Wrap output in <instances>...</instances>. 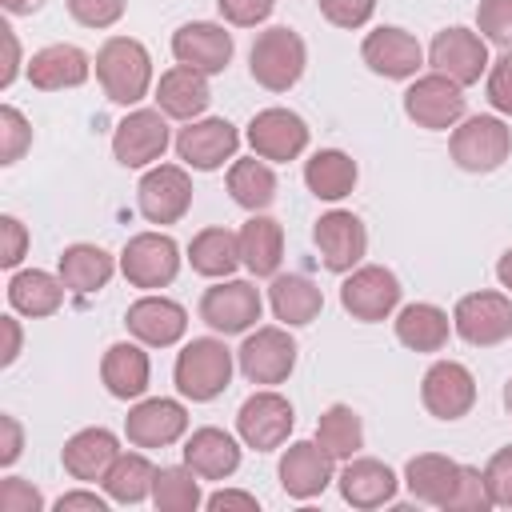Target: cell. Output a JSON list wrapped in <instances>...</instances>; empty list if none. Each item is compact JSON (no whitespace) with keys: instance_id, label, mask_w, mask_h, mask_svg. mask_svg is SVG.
Masks as SVG:
<instances>
[{"instance_id":"cell-1","label":"cell","mask_w":512,"mask_h":512,"mask_svg":"<svg viewBox=\"0 0 512 512\" xmlns=\"http://www.w3.org/2000/svg\"><path fill=\"white\" fill-rule=\"evenodd\" d=\"M96 80L112 104H136L152 84V56L132 36H108L96 52Z\"/></svg>"},{"instance_id":"cell-2","label":"cell","mask_w":512,"mask_h":512,"mask_svg":"<svg viewBox=\"0 0 512 512\" xmlns=\"http://www.w3.org/2000/svg\"><path fill=\"white\" fill-rule=\"evenodd\" d=\"M172 376H176L180 396H188V400H196V404L216 400V396L228 388V380H232V352H228L224 340H216V336L188 340V344L180 348V356H176Z\"/></svg>"},{"instance_id":"cell-3","label":"cell","mask_w":512,"mask_h":512,"mask_svg":"<svg viewBox=\"0 0 512 512\" xmlns=\"http://www.w3.org/2000/svg\"><path fill=\"white\" fill-rule=\"evenodd\" d=\"M304 64H308V48L292 28H268L252 40L248 72L268 92H288L304 76Z\"/></svg>"},{"instance_id":"cell-4","label":"cell","mask_w":512,"mask_h":512,"mask_svg":"<svg viewBox=\"0 0 512 512\" xmlns=\"http://www.w3.org/2000/svg\"><path fill=\"white\" fill-rule=\"evenodd\" d=\"M448 148H452L456 168L476 172V176L480 172H496L512 152V128L500 116H468L452 132Z\"/></svg>"},{"instance_id":"cell-5","label":"cell","mask_w":512,"mask_h":512,"mask_svg":"<svg viewBox=\"0 0 512 512\" xmlns=\"http://www.w3.org/2000/svg\"><path fill=\"white\" fill-rule=\"evenodd\" d=\"M452 328L472 348H492L512 336V300L504 292H468L452 308Z\"/></svg>"},{"instance_id":"cell-6","label":"cell","mask_w":512,"mask_h":512,"mask_svg":"<svg viewBox=\"0 0 512 512\" xmlns=\"http://www.w3.org/2000/svg\"><path fill=\"white\" fill-rule=\"evenodd\" d=\"M120 272L132 288H164L180 272V248L164 232H140L120 252Z\"/></svg>"},{"instance_id":"cell-7","label":"cell","mask_w":512,"mask_h":512,"mask_svg":"<svg viewBox=\"0 0 512 512\" xmlns=\"http://www.w3.org/2000/svg\"><path fill=\"white\" fill-rule=\"evenodd\" d=\"M136 204L148 224H176L192 208V180L180 164H156L136 184Z\"/></svg>"},{"instance_id":"cell-8","label":"cell","mask_w":512,"mask_h":512,"mask_svg":"<svg viewBox=\"0 0 512 512\" xmlns=\"http://www.w3.org/2000/svg\"><path fill=\"white\" fill-rule=\"evenodd\" d=\"M340 304L352 320L376 324V320L392 316V308L400 304V280H396V272H388L380 264H364L340 284Z\"/></svg>"},{"instance_id":"cell-9","label":"cell","mask_w":512,"mask_h":512,"mask_svg":"<svg viewBox=\"0 0 512 512\" xmlns=\"http://www.w3.org/2000/svg\"><path fill=\"white\" fill-rule=\"evenodd\" d=\"M292 424H296V412H292V404H288L280 392H252V396L240 404V412H236L240 440H244L248 448H256V452L280 448V444L288 440Z\"/></svg>"},{"instance_id":"cell-10","label":"cell","mask_w":512,"mask_h":512,"mask_svg":"<svg viewBox=\"0 0 512 512\" xmlns=\"http://www.w3.org/2000/svg\"><path fill=\"white\" fill-rule=\"evenodd\" d=\"M404 112H408L412 124L432 128V132H444V128H452L464 116V88L456 80L440 76V72L420 76L404 92Z\"/></svg>"},{"instance_id":"cell-11","label":"cell","mask_w":512,"mask_h":512,"mask_svg":"<svg viewBox=\"0 0 512 512\" xmlns=\"http://www.w3.org/2000/svg\"><path fill=\"white\" fill-rule=\"evenodd\" d=\"M164 148H168V120L160 108H136L112 132V156L124 168H144L160 160Z\"/></svg>"},{"instance_id":"cell-12","label":"cell","mask_w":512,"mask_h":512,"mask_svg":"<svg viewBox=\"0 0 512 512\" xmlns=\"http://www.w3.org/2000/svg\"><path fill=\"white\" fill-rule=\"evenodd\" d=\"M200 320L224 336L248 332L260 320V292L248 280H220L200 296Z\"/></svg>"},{"instance_id":"cell-13","label":"cell","mask_w":512,"mask_h":512,"mask_svg":"<svg viewBox=\"0 0 512 512\" xmlns=\"http://www.w3.org/2000/svg\"><path fill=\"white\" fill-rule=\"evenodd\" d=\"M236 360L252 384H284L296 368V340L284 328H256L240 344Z\"/></svg>"},{"instance_id":"cell-14","label":"cell","mask_w":512,"mask_h":512,"mask_svg":"<svg viewBox=\"0 0 512 512\" xmlns=\"http://www.w3.org/2000/svg\"><path fill=\"white\" fill-rule=\"evenodd\" d=\"M420 400L436 420H460L476 404V380L460 360H436L420 380Z\"/></svg>"},{"instance_id":"cell-15","label":"cell","mask_w":512,"mask_h":512,"mask_svg":"<svg viewBox=\"0 0 512 512\" xmlns=\"http://www.w3.org/2000/svg\"><path fill=\"white\" fill-rule=\"evenodd\" d=\"M428 64L456 80L460 88L464 84H476L484 72H488V48H484V36L468 32V28H444L432 36L428 44Z\"/></svg>"},{"instance_id":"cell-16","label":"cell","mask_w":512,"mask_h":512,"mask_svg":"<svg viewBox=\"0 0 512 512\" xmlns=\"http://www.w3.org/2000/svg\"><path fill=\"white\" fill-rule=\"evenodd\" d=\"M316 248H320V260L328 272H352L364 252H368V232H364V220L336 208V212H324L316 220V232H312Z\"/></svg>"},{"instance_id":"cell-17","label":"cell","mask_w":512,"mask_h":512,"mask_svg":"<svg viewBox=\"0 0 512 512\" xmlns=\"http://www.w3.org/2000/svg\"><path fill=\"white\" fill-rule=\"evenodd\" d=\"M184 428H188V412L180 400H168V396L140 400L124 416V436L136 448H168L184 436Z\"/></svg>"},{"instance_id":"cell-18","label":"cell","mask_w":512,"mask_h":512,"mask_svg":"<svg viewBox=\"0 0 512 512\" xmlns=\"http://www.w3.org/2000/svg\"><path fill=\"white\" fill-rule=\"evenodd\" d=\"M360 56H364V64L376 76H384V80H408V76H416L420 60H424V48L416 44L412 32H404L396 24H384V28H376V32L364 36Z\"/></svg>"},{"instance_id":"cell-19","label":"cell","mask_w":512,"mask_h":512,"mask_svg":"<svg viewBox=\"0 0 512 512\" xmlns=\"http://www.w3.org/2000/svg\"><path fill=\"white\" fill-rule=\"evenodd\" d=\"M248 144L264 160H296L308 148V124L288 108H264L248 124Z\"/></svg>"},{"instance_id":"cell-20","label":"cell","mask_w":512,"mask_h":512,"mask_svg":"<svg viewBox=\"0 0 512 512\" xmlns=\"http://www.w3.org/2000/svg\"><path fill=\"white\" fill-rule=\"evenodd\" d=\"M236 144H240V132H236L228 120L208 116V120H192L188 128H180V136H176V156H180L188 168L212 172V168H220L224 160L236 156Z\"/></svg>"},{"instance_id":"cell-21","label":"cell","mask_w":512,"mask_h":512,"mask_svg":"<svg viewBox=\"0 0 512 512\" xmlns=\"http://www.w3.org/2000/svg\"><path fill=\"white\" fill-rule=\"evenodd\" d=\"M172 56L204 76H216L232 60V32H224L212 20H192L172 32Z\"/></svg>"},{"instance_id":"cell-22","label":"cell","mask_w":512,"mask_h":512,"mask_svg":"<svg viewBox=\"0 0 512 512\" xmlns=\"http://www.w3.org/2000/svg\"><path fill=\"white\" fill-rule=\"evenodd\" d=\"M124 324H128V332H132L140 344H148V348H168V344H176V340L184 336L188 312H184L176 300H168V296H140V300L124 312Z\"/></svg>"},{"instance_id":"cell-23","label":"cell","mask_w":512,"mask_h":512,"mask_svg":"<svg viewBox=\"0 0 512 512\" xmlns=\"http://www.w3.org/2000/svg\"><path fill=\"white\" fill-rule=\"evenodd\" d=\"M332 484V456L316 440H296L280 456V488L296 500H312Z\"/></svg>"},{"instance_id":"cell-24","label":"cell","mask_w":512,"mask_h":512,"mask_svg":"<svg viewBox=\"0 0 512 512\" xmlns=\"http://www.w3.org/2000/svg\"><path fill=\"white\" fill-rule=\"evenodd\" d=\"M88 72H92V60L76 44H48V48L32 52V60H28V80L40 92L80 88L88 80Z\"/></svg>"},{"instance_id":"cell-25","label":"cell","mask_w":512,"mask_h":512,"mask_svg":"<svg viewBox=\"0 0 512 512\" xmlns=\"http://www.w3.org/2000/svg\"><path fill=\"white\" fill-rule=\"evenodd\" d=\"M116 456H120V440L108 428H80L60 448L64 472L72 480H104V472L112 468Z\"/></svg>"},{"instance_id":"cell-26","label":"cell","mask_w":512,"mask_h":512,"mask_svg":"<svg viewBox=\"0 0 512 512\" xmlns=\"http://www.w3.org/2000/svg\"><path fill=\"white\" fill-rule=\"evenodd\" d=\"M212 92H208V76L188 68V64H176L160 76L156 84V108L172 120H196L204 108H208Z\"/></svg>"},{"instance_id":"cell-27","label":"cell","mask_w":512,"mask_h":512,"mask_svg":"<svg viewBox=\"0 0 512 512\" xmlns=\"http://www.w3.org/2000/svg\"><path fill=\"white\" fill-rule=\"evenodd\" d=\"M340 496L352 508H380L396 496V476L388 464L372 456H352L344 460V472H340Z\"/></svg>"},{"instance_id":"cell-28","label":"cell","mask_w":512,"mask_h":512,"mask_svg":"<svg viewBox=\"0 0 512 512\" xmlns=\"http://www.w3.org/2000/svg\"><path fill=\"white\" fill-rule=\"evenodd\" d=\"M184 464L200 480H224L240 468V444L224 428H196L184 444Z\"/></svg>"},{"instance_id":"cell-29","label":"cell","mask_w":512,"mask_h":512,"mask_svg":"<svg viewBox=\"0 0 512 512\" xmlns=\"http://www.w3.org/2000/svg\"><path fill=\"white\" fill-rule=\"evenodd\" d=\"M240 236V264L252 276H276L280 260H284V228L272 216L252 212V220H244Z\"/></svg>"},{"instance_id":"cell-30","label":"cell","mask_w":512,"mask_h":512,"mask_svg":"<svg viewBox=\"0 0 512 512\" xmlns=\"http://www.w3.org/2000/svg\"><path fill=\"white\" fill-rule=\"evenodd\" d=\"M148 352L140 344H112L100 360V380L116 400H136L148 388Z\"/></svg>"},{"instance_id":"cell-31","label":"cell","mask_w":512,"mask_h":512,"mask_svg":"<svg viewBox=\"0 0 512 512\" xmlns=\"http://www.w3.org/2000/svg\"><path fill=\"white\" fill-rule=\"evenodd\" d=\"M268 304L276 312V320H284L288 328H300V324H312L324 308V296L320 288L300 276V272H288V276H272V288H268Z\"/></svg>"},{"instance_id":"cell-32","label":"cell","mask_w":512,"mask_h":512,"mask_svg":"<svg viewBox=\"0 0 512 512\" xmlns=\"http://www.w3.org/2000/svg\"><path fill=\"white\" fill-rule=\"evenodd\" d=\"M456 476H460V464L448 460V456H440V452H420V456H412V460L404 464V484H408V492H412L420 504H436V508H444V500H448Z\"/></svg>"},{"instance_id":"cell-33","label":"cell","mask_w":512,"mask_h":512,"mask_svg":"<svg viewBox=\"0 0 512 512\" xmlns=\"http://www.w3.org/2000/svg\"><path fill=\"white\" fill-rule=\"evenodd\" d=\"M356 160L340 148H320L308 164H304V184L312 196L320 200H344L356 188Z\"/></svg>"},{"instance_id":"cell-34","label":"cell","mask_w":512,"mask_h":512,"mask_svg":"<svg viewBox=\"0 0 512 512\" xmlns=\"http://www.w3.org/2000/svg\"><path fill=\"white\" fill-rule=\"evenodd\" d=\"M64 300V280L52 276V272H40V268H28V272H16L8 280V304L20 312V316H52Z\"/></svg>"},{"instance_id":"cell-35","label":"cell","mask_w":512,"mask_h":512,"mask_svg":"<svg viewBox=\"0 0 512 512\" xmlns=\"http://www.w3.org/2000/svg\"><path fill=\"white\" fill-rule=\"evenodd\" d=\"M112 272H116V264L100 244H72L60 256V280H64V288H72L80 296L100 292L112 280Z\"/></svg>"},{"instance_id":"cell-36","label":"cell","mask_w":512,"mask_h":512,"mask_svg":"<svg viewBox=\"0 0 512 512\" xmlns=\"http://www.w3.org/2000/svg\"><path fill=\"white\" fill-rule=\"evenodd\" d=\"M188 260H192V272L212 276V280H224L240 264V236L228 232V228H204V232L192 236Z\"/></svg>"},{"instance_id":"cell-37","label":"cell","mask_w":512,"mask_h":512,"mask_svg":"<svg viewBox=\"0 0 512 512\" xmlns=\"http://www.w3.org/2000/svg\"><path fill=\"white\" fill-rule=\"evenodd\" d=\"M396 340L412 352H440L448 344V312L436 304H408L396 316Z\"/></svg>"},{"instance_id":"cell-38","label":"cell","mask_w":512,"mask_h":512,"mask_svg":"<svg viewBox=\"0 0 512 512\" xmlns=\"http://www.w3.org/2000/svg\"><path fill=\"white\" fill-rule=\"evenodd\" d=\"M152 480H156V468L148 464V456H140V452H120L116 460H112V468L104 472V492H108V500H116V504H140V500H148L152 496Z\"/></svg>"},{"instance_id":"cell-39","label":"cell","mask_w":512,"mask_h":512,"mask_svg":"<svg viewBox=\"0 0 512 512\" xmlns=\"http://www.w3.org/2000/svg\"><path fill=\"white\" fill-rule=\"evenodd\" d=\"M228 192L240 208L248 212H264L272 200H276V172L264 164V156H248V160H236L228 168Z\"/></svg>"},{"instance_id":"cell-40","label":"cell","mask_w":512,"mask_h":512,"mask_svg":"<svg viewBox=\"0 0 512 512\" xmlns=\"http://www.w3.org/2000/svg\"><path fill=\"white\" fill-rule=\"evenodd\" d=\"M316 444L332 456V460H352L364 448V424L348 404H332L324 408V416L316 420Z\"/></svg>"},{"instance_id":"cell-41","label":"cell","mask_w":512,"mask_h":512,"mask_svg":"<svg viewBox=\"0 0 512 512\" xmlns=\"http://www.w3.org/2000/svg\"><path fill=\"white\" fill-rule=\"evenodd\" d=\"M152 504H156L160 512H192V508H200V476H196L188 464L156 468Z\"/></svg>"},{"instance_id":"cell-42","label":"cell","mask_w":512,"mask_h":512,"mask_svg":"<svg viewBox=\"0 0 512 512\" xmlns=\"http://www.w3.org/2000/svg\"><path fill=\"white\" fill-rule=\"evenodd\" d=\"M448 512H488L492 508V496H488V484H484V472L472 468V464H460V476L444 500Z\"/></svg>"},{"instance_id":"cell-43","label":"cell","mask_w":512,"mask_h":512,"mask_svg":"<svg viewBox=\"0 0 512 512\" xmlns=\"http://www.w3.org/2000/svg\"><path fill=\"white\" fill-rule=\"evenodd\" d=\"M32 144V124L12 108L4 104L0 108V164H16Z\"/></svg>"},{"instance_id":"cell-44","label":"cell","mask_w":512,"mask_h":512,"mask_svg":"<svg viewBox=\"0 0 512 512\" xmlns=\"http://www.w3.org/2000/svg\"><path fill=\"white\" fill-rule=\"evenodd\" d=\"M476 28H480V36L488 44L512 48V0H480Z\"/></svg>"},{"instance_id":"cell-45","label":"cell","mask_w":512,"mask_h":512,"mask_svg":"<svg viewBox=\"0 0 512 512\" xmlns=\"http://www.w3.org/2000/svg\"><path fill=\"white\" fill-rule=\"evenodd\" d=\"M484 484H488L492 508H512V444L492 452V460L484 464Z\"/></svg>"},{"instance_id":"cell-46","label":"cell","mask_w":512,"mask_h":512,"mask_svg":"<svg viewBox=\"0 0 512 512\" xmlns=\"http://www.w3.org/2000/svg\"><path fill=\"white\" fill-rule=\"evenodd\" d=\"M68 16L84 28H112L124 16V0H68Z\"/></svg>"},{"instance_id":"cell-47","label":"cell","mask_w":512,"mask_h":512,"mask_svg":"<svg viewBox=\"0 0 512 512\" xmlns=\"http://www.w3.org/2000/svg\"><path fill=\"white\" fill-rule=\"evenodd\" d=\"M316 4H320V16L336 28H360L376 12V0H316Z\"/></svg>"},{"instance_id":"cell-48","label":"cell","mask_w":512,"mask_h":512,"mask_svg":"<svg viewBox=\"0 0 512 512\" xmlns=\"http://www.w3.org/2000/svg\"><path fill=\"white\" fill-rule=\"evenodd\" d=\"M488 104L512 116V48H504L488 68Z\"/></svg>"},{"instance_id":"cell-49","label":"cell","mask_w":512,"mask_h":512,"mask_svg":"<svg viewBox=\"0 0 512 512\" xmlns=\"http://www.w3.org/2000/svg\"><path fill=\"white\" fill-rule=\"evenodd\" d=\"M44 508V496L20 480V476H4L0 480V512H40Z\"/></svg>"},{"instance_id":"cell-50","label":"cell","mask_w":512,"mask_h":512,"mask_svg":"<svg viewBox=\"0 0 512 512\" xmlns=\"http://www.w3.org/2000/svg\"><path fill=\"white\" fill-rule=\"evenodd\" d=\"M216 8H220V16H224L228 24H236V28H256L260 20L272 16L276 0H216Z\"/></svg>"},{"instance_id":"cell-51","label":"cell","mask_w":512,"mask_h":512,"mask_svg":"<svg viewBox=\"0 0 512 512\" xmlns=\"http://www.w3.org/2000/svg\"><path fill=\"white\" fill-rule=\"evenodd\" d=\"M0 232H4V248H0V264L4 268H16L28 252V228L16 220V216H0Z\"/></svg>"},{"instance_id":"cell-52","label":"cell","mask_w":512,"mask_h":512,"mask_svg":"<svg viewBox=\"0 0 512 512\" xmlns=\"http://www.w3.org/2000/svg\"><path fill=\"white\" fill-rule=\"evenodd\" d=\"M20 448H24V428H20V420L16 416H0V464L8 468V464H16L20 460Z\"/></svg>"},{"instance_id":"cell-53","label":"cell","mask_w":512,"mask_h":512,"mask_svg":"<svg viewBox=\"0 0 512 512\" xmlns=\"http://www.w3.org/2000/svg\"><path fill=\"white\" fill-rule=\"evenodd\" d=\"M104 512L108 504H104V496H96V492H64L60 500H56V512Z\"/></svg>"},{"instance_id":"cell-54","label":"cell","mask_w":512,"mask_h":512,"mask_svg":"<svg viewBox=\"0 0 512 512\" xmlns=\"http://www.w3.org/2000/svg\"><path fill=\"white\" fill-rule=\"evenodd\" d=\"M208 508L212 512H220V508H248V512H256V496L236 492V488H220V492L208 496Z\"/></svg>"},{"instance_id":"cell-55","label":"cell","mask_w":512,"mask_h":512,"mask_svg":"<svg viewBox=\"0 0 512 512\" xmlns=\"http://www.w3.org/2000/svg\"><path fill=\"white\" fill-rule=\"evenodd\" d=\"M0 32H4V44H8V64L0 72V88H8L16 80V72H20V44H16V32L12 28H0Z\"/></svg>"},{"instance_id":"cell-56","label":"cell","mask_w":512,"mask_h":512,"mask_svg":"<svg viewBox=\"0 0 512 512\" xmlns=\"http://www.w3.org/2000/svg\"><path fill=\"white\" fill-rule=\"evenodd\" d=\"M0 324H4V336H8V344H4V356H0V364H12V360L20 356V340H24V336H20V324H16L12 316H4Z\"/></svg>"},{"instance_id":"cell-57","label":"cell","mask_w":512,"mask_h":512,"mask_svg":"<svg viewBox=\"0 0 512 512\" xmlns=\"http://www.w3.org/2000/svg\"><path fill=\"white\" fill-rule=\"evenodd\" d=\"M4 8H8L12 16H32V12L44 8V0H4Z\"/></svg>"},{"instance_id":"cell-58","label":"cell","mask_w":512,"mask_h":512,"mask_svg":"<svg viewBox=\"0 0 512 512\" xmlns=\"http://www.w3.org/2000/svg\"><path fill=\"white\" fill-rule=\"evenodd\" d=\"M496 276H500V284H504V288H512V248L500 256V264H496Z\"/></svg>"},{"instance_id":"cell-59","label":"cell","mask_w":512,"mask_h":512,"mask_svg":"<svg viewBox=\"0 0 512 512\" xmlns=\"http://www.w3.org/2000/svg\"><path fill=\"white\" fill-rule=\"evenodd\" d=\"M504 408H508V412H512V380H508V384H504Z\"/></svg>"}]
</instances>
